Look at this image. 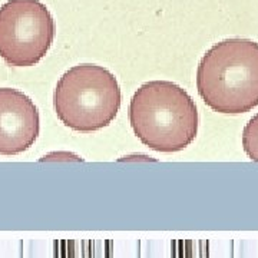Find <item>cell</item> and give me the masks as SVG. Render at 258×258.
<instances>
[{"label": "cell", "mask_w": 258, "mask_h": 258, "mask_svg": "<svg viewBox=\"0 0 258 258\" xmlns=\"http://www.w3.org/2000/svg\"><path fill=\"white\" fill-rule=\"evenodd\" d=\"M197 89L214 112L238 115L258 106V43L232 37L215 43L197 68Z\"/></svg>", "instance_id": "obj_1"}, {"label": "cell", "mask_w": 258, "mask_h": 258, "mask_svg": "<svg viewBox=\"0 0 258 258\" xmlns=\"http://www.w3.org/2000/svg\"><path fill=\"white\" fill-rule=\"evenodd\" d=\"M198 111L194 99L169 81H151L134 93L129 123L139 141L157 152H179L198 134Z\"/></svg>", "instance_id": "obj_2"}, {"label": "cell", "mask_w": 258, "mask_h": 258, "mask_svg": "<svg viewBox=\"0 0 258 258\" xmlns=\"http://www.w3.org/2000/svg\"><path fill=\"white\" fill-rule=\"evenodd\" d=\"M122 92L115 75L103 66L82 63L71 68L57 81L53 106L68 128L91 134L116 118Z\"/></svg>", "instance_id": "obj_3"}, {"label": "cell", "mask_w": 258, "mask_h": 258, "mask_svg": "<svg viewBox=\"0 0 258 258\" xmlns=\"http://www.w3.org/2000/svg\"><path fill=\"white\" fill-rule=\"evenodd\" d=\"M55 35L53 16L39 0H9L0 8V57L10 66L39 63Z\"/></svg>", "instance_id": "obj_4"}, {"label": "cell", "mask_w": 258, "mask_h": 258, "mask_svg": "<svg viewBox=\"0 0 258 258\" xmlns=\"http://www.w3.org/2000/svg\"><path fill=\"white\" fill-rule=\"evenodd\" d=\"M40 132L39 111L28 95L0 88V155H19L33 147Z\"/></svg>", "instance_id": "obj_5"}, {"label": "cell", "mask_w": 258, "mask_h": 258, "mask_svg": "<svg viewBox=\"0 0 258 258\" xmlns=\"http://www.w3.org/2000/svg\"><path fill=\"white\" fill-rule=\"evenodd\" d=\"M242 148L254 162H258V113L254 115L242 131Z\"/></svg>", "instance_id": "obj_6"}]
</instances>
